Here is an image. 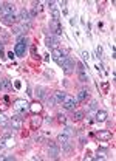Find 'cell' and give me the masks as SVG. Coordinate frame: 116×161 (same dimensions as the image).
I'll use <instances>...</instances> for the list:
<instances>
[{
    "instance_id": "cell-12",
    "label": "cell",
    "mask_w": 116,
    "mask_h": 161,
    "mask_svg": "<svg viewBox=\"0 0 116 161\" xmlns=\"http://www.w3.org/2000/svg\"><path fill=\"white\" fill-rule=\"evenodd\" d=\"M96 136L99 139H102V141H108V139L112 138V132H110V130H99L96 133Z\"/></svg>"
},
{
    "instance_id": "cell-8",
    "label": "cell",
    "mask_w": 116,
    "mask_h": 161,
    "mask_svg": "<svg viewBox=\"0 0 116 161\" xmlns=\"http://www.w3.org/2000/svg\"><path fill=\"white\" fill-rule=\"evenodd\" d=\"M50 30L54 31V34L59 36V34H62V25H60V20H51V23H50Z\"/></svg>"
},
{
    "instance_id": "cell-30",
    "label": "cell",
    "mask_w": 116,
    "mask_h": 161,
    "mask_svg": "<svg viewBox=\"0 0 116 161\" xmlns=\"http://www.w3.org/2000/svg\"><path fill=\"white\" fill-rule=\"evenodd\" d=\"M81 54H82V59H84V61H87V62H88V59H90V53L84 50V51L81 53Z\"/></svg>"
},
{
    "instance_id": "cell-7",
    "label": "cell",
    "mask_w": 116,
    "mask_h": 161,
    "mask_svg": "<svg viewBox=\"0 0 116 161\" xmlns=\"http://www.w3.org/2000/svg\"><path fill=\"white\" fill-rule=\"evenodd\" d=\"M65 57L67 56H64V53L59 50V48H56V50H53V59L56 61V64L59 67H62V64H64V61H65Z\"/></svg>"
},
{
    "instance_id": "cell-22",
    "label": "cell",
    "mask_w": 116,
    "mask_h": 161,
    "mask_svg": "<svg viewBox=\"0 0 116 161\" xmlns=\"http://www.w3.org/2000/svg\"><path fill=\"white\" fill-rule=\"evenodd\" d=\"M88 98V92H87V90H81V92L79 93H77V101H79V102H82V101H85Z\"/></svg>"
},
{
    "instance_id": "cell-2",
    "label": "cell",
    "mask_w": 116,
    "mask_h": 161,
    "mask_svg": "<svg viewBox=\"0 0 116 161\" xmlns=\"http://www.w3.org/2000/svg\"><path fill=\"white\" fill-rule=\"evenodd\" d=\"M25 51H26V39H23V37H19V42L16 44L14 47V54L16 56H25Z\"/></svg>"
},
{
    "instance_id": "cell-35",
    "label": "cell",
    "mask_w": 116,
    "mask_h": 161,
    "mask_svg": "<svg viewBox=\"0 0 116 161\" xmlns=\"http://www.w3.org/2000/svg\"><path fill=\"white\" fill-rule=\"evenodd\" d=\"M65 133H67V135H71V133H73V129L71 127H65V130H64Z\"/></svg>"
},
{
    "instance_id": "cell-41",
    "label": "cell",
    "mask_w": 116,
    "mask_h": 161,
    "mask_svg": "<svg viewBox=\"0 0 116 161\" xmlns=\"http://www.w3.org/2000/svg\"><path fill=\"white\" fill-rule=\"evenodd\" d=\"M39 13L36 11V9H33V11H31V17H36V16H37Z\"/></svg>"
},
{
    "instance_id": "cell-37",
    "label": "cell",
    "mask_w": 116,
    "mask_h": 161,
    "mask_svg": "<svg viewBox=\"0 0 116 161\" xmlns=\"http://www.w3.org/2000/svg\"><path fill=\"white\" fill-rule=\"evenodd\" d=\"M5 160H6V161H14L16 157H14V155H8V157H5Z\"/></svg>"
},
{
    "instance_id": "cell-32",
    "label": "cell",
    "mask_w": 116,
    "mask_h": 161,
    "mask_svg": "<svg viewBox=\"0 0 116 161\" xmlns=\"http://www.w3.org/2000/svg\"><path fill=\"white\" fill-rule=\"evenodd\" d=\"M96 53H98V57L101 59V57H102V47H101V45L96 48Z\"/></svg>"
},
{
    "instance_id": "cell-13",
    "label": "cell",
    "mask_w": 116,
    "mask_h": 161,
    "mask_svg": "<svg viewBox=\"0 0 116 161\" xmlns=\"http://www.w3.org/2000/svg\"><path fill=\"white\" fill-rule=\"evenodd\" d=\"M42 109H43L42 104L37 102V101H36V102H33V104H30V112H31V113H34V115H39L42 112Z\"/></svg>"
},
{
    "instance_id": "cell-15",
    "label": "cell",
    "mask_w": 116,
    "mask_h": 161,
    "mask_svg": "<svg viewBox=\"0 0 116 161\" xmlns=\"http://www.w3.org/2000/svg\"><path fill=\"white\" fill-rule=\"evenodd\" d=\"M17 20H20V22H25V23H28L30 22V13L26 11V9H22L20 14H19V17Z\"/></svg>"
},
{
    "instance_id": "cell-14",
    "label": "cell",
    "mask_w": 116,
    "mask_h": 161,
    "mask_svg": "<svg viewBox=\"0 0 116 161\" xmlns=\"http://www.w3.org/2000/svg\"><path fill=\"white\" fill-rule=\"evenodd\" d=\"M40 126H42V118H39L37 115L34 118H31V129L33 130H37Z\"/></svg>"
},
{
    "instance_id": "cell-19",
    "label": "cell",
    "mask_w": 116,
    "mask_h": 161,
    "mask_svg": "<svg viewBox=\"0 0 116 161\" xmlns=\"http://www.w3.org/2000/svg\"><path fill=\"white\" fill-rule=\"evenodd\" d=\"M54 101L56 102H64V99H65V93L64 92H60V90H57V92H54Z\"/></svg>"
},
{
    "instance_id": "cell-1",
    "label": "cell",
    "mask_w": 116,
    "mask_h": 161,
    "mask_svg": "<svg viewBox=\"0 0 116 161\" xmlns=\"http://www.w3.org/2000/svg\"><path fill=\"white\" fill-rule=\"evenodd\" d=\"M14 110L17 112L19 115L25 116V113L30 110V104L26 102L25 99H16V101H14Z\"/></svg>"
},
{
    "instance_id": "cell-20",
    "label": "cell",
    "mask_w": 116,
    "mask_h": 161,
    "mask_svg": "<svg viewBox=\"0 0 116 161\" xmlns=\"http://www.w3.org/2000/svg\"><path fill=\"white\" fill-rule=\"evenodd\" d=\"M36 95L39 99H43V98H47V90L43 87H36Z\"/></svg>"
},
{
    "instance_id": "cell-26",
    "label": "cell",
    "mask_w": 116,
    "mask_h": 161,
    "mask_svg": "<svg viewBox=\"0 0 116 161\" xmlns=\"http://www.w3.org/2000/svg\"><path fill=\"white\" fill-rule=\"evenodd\" d=\"M51 16H53V20H60V13L57 11V9H53Z\"/></svg>"
},
{
    "instance_id": "cell-29",
    "label": "cell",
    "mask_w": 116,
    "mask_h": 161,
    "mask_svg": "<svg viewBox=\"0 0 116 161\" xmlns=\"http://www.w3.org/2000/svg\"><path fill=\"white\" fill-rule=\"evenodd\" d=\"M56 118H57V121H59V122H64V124L67 122V116H65V115H62V113H59Z\"/></svg>"
},
{
    "instance_id": "cell-28",
    "label": "cell",
    "mask_w": 116,
    "mask_h": 161,
    "mask_svg": "<svg viewBox=\"0 0 116 161\" xmlns=\"http://www.w3.org/2000/svg\"><path fill=\"white\" fill-rule=\"evenodd\" d=\"M76 65H77V73H81V71H85V65L82 62H76Z\"/></svg>"
},
{
    "instance_id": "cell-42",
    "label": "cell",
    "mask_w": 116,
    "mask_h": 161,
    "mask_svg": "<svg viewBox=\"0 0 116 161\" xmlns=\"http://www.w3.org/2000/svg\"><path fill=\"white\" fill-rule=\"evenodd\" d=\"M34 139H36V141H42V136H40V135H36Z\"/></svg>"
},
{
    "instance_id": "cell-34",
    "label": "cell",
    "mask_w": 116,
    "mask_h": 161,
    "mask_svg": "<svg viewBox=\"0 0 116 161\" xmlns=\"http://www.w3.org/2000/svg\"><path fill=\"white\" fill-rule=\"evenodd\" d=\"M6 144H5V138H0V149H5Z\"/></svg>"
},
{
    "instance_id": "cell-43",
    "label": "cell",
    "mask_w": 116,
    "mask_h": 161,
    "mask_svg": "<svg viewBox=\"0 0 116 161\" xmlns=\"http://www.w3.org/2000/svg\"><path fill=\"white\" fill-rule=\"evenodd\" d=\"M14 87H16V88H20V82H19V80H16V84H14Z\"/></svg>"
},
{
    "instance_id": "cell-31",
    "label": "cell",
    "mask_w": 116,
    "mask_h": 161,
    "mask_svg": "<svg viewBox=\"0 0 116 161\" xmlns=\"http://www.w3.org/2000/svg\"><path fill=\"white\" fill-rule=\"evenodd\" d=\"M88 109H90V110H98V102H96V101H91V104H90Z\"/></svg>"
},
{
    "instance_id": "cell-9",
    "label": "cell",
    "mask_w": 116,
    "mask_h": 161,
    "mask_svg": "<svg viewBox=\"0 0 116 161\" xmlns=\"http://www.w3.org/2000/svg\"><path fill=\"white\" fill-rule=\"evenodd\" d=\"M59 44H60V42H59V37L57 36H48L47 37V45L50 47V48H51V50H56V48L59 47Z\"/></svg>"
},
{
    "instance_id": "cell-27",
    "label": "cell",
    "mask_w": 116,
    "mask_h": 161,
    "mask_svg": "<svg viewBox=\"0 0 116 161\" xmlns=\"http://www.w3.org/2000/svg\"><path fill=\"white\" fill-rule=\"evenodd\" d=\"M54 104H56L54 98H51V96H47V105H48V107H54Z\"/></svg>"
},
{
    "instance_id": "cell-11",
    "label": "cell",
    "mask_w": 116,
    "mask_h": 161,
    "mask_svg": "<svg viewBox=\"0 0 116 161\" xmlns=\"http://www.w3.org/2000/svg\"><path fill=\"white\" fill-rule=\"evenodd\" d=\"M107 118H108V113H107L105 110H98L96 112V116H95V121L104 122V121H107Z\"/></svg>"
},
{
    "instance_id": "cell-6",
    "label": "cell",
    "mask_w": 116,
    "mask_h": 161,
    "mask_svg": "<svg viewBox=\"0 0 116 161\" xmlns=\"http://www.w3.org/2000/svg\"><path fill=\"white\" fill-rule=\"evenodd\" d=\"M59 153H60L59 146L50 141V143H48V155H50V158H57V157H59Z\"/></svg>"
},
{
    "instance_id": "cell-36",
    "label": "cell",
    "mask_w": 116,
    "mask_h": 161,
    "mask_svg": "<svg viewBox=\"0 0 116 161\" xmlns=\"http://www.w3.org/2000/svg\"><path fill=\"white\" fill-rule=\"evenodd\" d=\"M79 141H81L82 146H85V144H87V138H85V136H81V138H79Z\"/></svg>"
},
{
    "instance_id": "cell-23",
    "label": "cell",
    "mask_w": 116,
    "mask_h": 161,
    "mask_svg": "<svg viewBox=\"0 0 116 161\" xmlns=\"http://www.w3.org/2000/svg\"><path fill=\"white\" fill-rule=\"evenodd\" d=\"M2 85H3L5 90H8V92L13 90V82H11V79H3L2 80Z\"/></svg>"
},
{
    "instance_id": "cell-16",
    "label": "cell",
    "mask_w": 116,
    "mask_h": 161,
    "mask_svg": "<svg viewBox=\"0 0 116 161\" xmlns=\"http://www.w3.org/2000/svg\"><path fill=\"white\" fill-rule=\"evenodd\" d=\"M2 20H3V23H6V25H14L17 22V17H16V14H9V16H5Z\"/></svg>"
},
{
    "instance_id": "cell-40",
    "label": "cell",
    "mask_w": 116,
    "mask_h": 161,
    "mask_svg": "<svg viewBox=\"0 0 116 161\" xmlns=\"http://www.w3.org/2000/svg\"><path fill=\"white\" fill-rule=\"evenodd\" d=\"M31 54L34 56V57H37V56H36V54H37V51H36V47H33V48H31Z\"/></svg>"
},
{
    "instance_id": "cell-10",
    "label": "cell",
    "mask_w": 116,
    "mask_h": 161,
    "mask_svg": "<svg viewBox=\"0 0 116 161\" xmlns=\"http://www.w3.org/2000/svg\"><path fill=\"white\" fill-rule=\"evenodd\" d=\"M2 8H3V14H5V16L14 14V11H16V5H14V3H5ZM5 16H3V17H5Z\"/></svg>"
},
{
    "instance_id": "cell-39",
    "label": "cell",
    "mask_w": 116,
    "mask_h": 161,
    "mask_svg": "<svg viewBox=\"0 0 116 161\" xmlns=\"http://www.w3.org/2000/svg\"><path fill=\"white\" fill-rule=\"evenodd\" d=\"M20 31H22V28H19V26H16L13 33H14V34H20Z\"/></svg>"
},
{
    "instance_id": "cell-21",
    "label": "cell",
    "mask_w": 116,
    "mask_h": 161,
    "mask_svg": "<svg viewBox=\"0 0 116 161\" xmlns=\"http://www.w3.org/2000/svg\"><path fill=\"white\" fill-rule=\"evenodd\" d=\"M85 118V112H82V110H77L73 113V121H82Z\"/></svg>"
},
{
    "instance_id": "cell-33",
    "label": "cell",
    "mask_w": 116,
    "mask_h": 161,
    "mask_svg": "<svg viewBox=\"0 0 116 161\" xmlns=\"http://www.w3.org/2000/svg\"><path fill=\"white\" fill-rule=\"evenodd\" d=\"M48 6H50V9H56V2H48Z\"/></svg>"
},
{
    "instance_id": "cell-45",
    "label": "cell",
    "mask_w": 116,
    "mask_h": 161,
    "mask_svg": "<svg viewBox=\"0 0 116 161\" xmlns=\"http://www.w3.org/2000/svg\"><path fill=\"white\" fill-rule=\"evenodd\" d=\"M3 88V85H2V82H0V90H2Z\"/></svg>"
},
{
    "instance_id": "cell-46",
    "label": "cell",
    "mask_w": 116,
    "mask_h": 161,
    "mask_svg": "<svg viewBox=\"0 0 116 161\" xmlns=\"http://www.w3.org/2000/svg\"><path fill=\"white\" fill-rule=\"evenodd\" d=\"M0 51H2V44H0Z\"/></svg>"
},
{
    "instance_id": "cell-18",
    "label": "cell",
    "mask_w": 116,
    "mask_h": 161,
    "mask_svg": "<svg viewBox=\"0 0 116 161\" xmlns=\"http://www.w3.org/2000/svg\"><path fill=\"white\" fill-rule=\"evenodd\" d=\"M0 127H5V129L9 127V118L3 113H0Z\"/></svg>"
},
{
    "instance_id": "cell-44",
    "label": "cell",
    "mask_w": 116,
    "mask_h": 161,
    "mask_svg": "<svg viewBox=\"0 0 116 161\" xmlns=\"http://www.w3.org/2000/svg\"><path fill=\"white\" fill-rule=\"evenodd\" d=\"M3 16H5V14H3V8H0V17L3 19Z\"/></svg>"
},
{
    "instance_id": "cell-25",
    "label": "cell",
    "mask_w": 116,
    "mask_h": 161,
    "mask_svg": "<svg viewBox=\"0 0 116 161\" xmlns=\"http://www.w3.org/2000/svg\"><path fill=\"white\" fill-rule=\"evenodd\" d=\"M77 76H79V80H81V82H88V76H87L85 71H81L79 74H77Z\"/></svg>"
},
{
    "instance_id": "cell-17",
    "label": "cell",
    "mask_w": 116,
    "mask_h": 161,
    "mask_svg": "<svg viewBox=\"0 0 116 161\" xmlns=\"http://www.w3.org/2000/svg\"><path fill=\"white\" fill-rule=\"evenodd\" d=\"M57 143H60L64 146V144H67V143H70V136L67 135L65 132H62V133H59V136H57Z\"/></svg>"
},
{
    "instance_id": "cell-3",
    "label": "cell",
    "mask_w": 116,
    "mask_h": 161,
    "mask_svg": "<svg viewBox=\"0 0 116 161\" xmlns=\"http://www.w3.org/2000/svg\"><path fill=\"white\" fill-rule=\"evenodd\" d=\"M22 115H14L13 118H9V129L11 130H20L22 126H23V122H22Z\"/></svg>"
},
{
    "instance_id": "cell-24",
    "label": "cell",
    "mask_w": 116,
    "mask_h": 161,
    "mask_svg": "<svg viewBox=\"0 0 116 161\" xmlns=\"http://www.w3.org/2000/svg\"><path fill=\"white\" fill-rule=\"evenodd\" d=\"M105 158V150H98V153L93 157V160H104Z\"/></svg>"
},
{
    "instance_id": "cell-38",
    "label": "cell",
    "mask_w": 116,
    "mask_h": 161,
    "mask_svg": "<svg viewBox=\"0 0 116 161\" xmlns=\"http://www.w3.org/2000/svg\"><path fill=\"white\" fill-rule=\"evenodd\" d=\"M102 88H104V92L107 93V92H108V82H104V84H102Z\"/></svg>"
},
{
    "instance_id": "cell-4",
    "label": "cell",
    "mask_w": 116,
    "mask_h": 161,
    "mask_svg": "<svg viewBox=\"0 0 116 161\" xmlns=\"http://www.w3.org/2000/svg\"><path fill=\"white\" fill-rule=\"evenodd\" d=\"M64 109L65 110H74L77 105H79V101L77 99H74L73 96H67L65 95V99H64Z\"/></svg>"
},
{
    "instance_id": "cell-5",
    "label": "cell",
    "mask_w": 116,
    "mask_h": 161,
    "mask_svg": "<svg viewBox=\"0 0 116 161\" xmlns=\"http://www.w3.org/2000/svg\"><path fill=\"white\" fill-rule=\"evenodd\" d=\"M74 65H76V61H73L71 57H65V61L62 64V68L67 74H71L74 71Z\"/></svg>"
}]
</instances>
